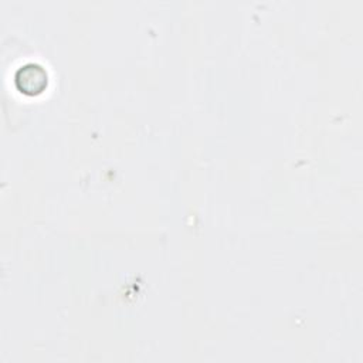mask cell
<instances>
[{"mask_svg": "<svg viewBox=\"0 0 363 363\" xmlns=\"http://www.w3.org/2000/svg\"><path fill=\"white\" fill-rule=\"evenodd\" d=\"M14 84L21 94L33 96L41 94L45 89L48 84V75L40 64L28 62L17 69L14 75Z\"/></svg>", "mask_w": 363, "mask_h": 363, "instance_id": "1", "label": "cell"}]
</instances>
